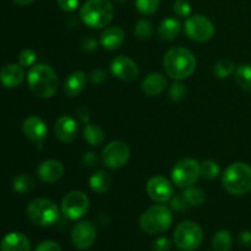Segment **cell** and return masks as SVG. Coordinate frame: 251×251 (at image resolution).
<instances>
[{
  "label": "cell",
  "instance_id": "40",
  "mask_svg": "<svg viewBox=\"0 0 251 251\" xmlns=\"http://www.w3.org/2000/svg\"><path fill=\"white\" fill-rule=\"evenodd\" d=\"M61 10L66 12L75 11L78 6V0H56Z\"/></svg>",
  "mask_w": 251,
  "mask_h": 251
},
{
  "label": "cell",
  "instance_id": "25",
  "mask_svg": "<svg viewBox=\"0 0 251 251\" xmlns=\"http://www.w3.org/2000/svg\"><path fill=\"white\" fill-rule=\"evenodd\" d=\"M83 137L91 146H98L104 141V131L100 125L87 124L83 127Z\"/></svg>",
  "mask_w": 251,
  "mask_h": 251
},
{
  "label": "cell",
  "instance_id": "16",
  "mask_svg": "<svg viewBox=\"0 0 251 251\" xmlns=\"http://www.w3.org/2000/svg\"><path fill=\"white\" fill-rule=\"evenodd\" d=\"M54 131H55L56 139L60 140L61 142H65V144L71 142L75 140L76 135H77V123L74 118L69 117V115H61L55 122Z\"/></svg>",
  "mask_w": 251,
  "mask_h": 251
},
{
  "label": "cell",
  "instance_id": "6",
  "mask_svg": "<svg viewBox=\"0 0 251 251\" xmlns=\"http://www.w3.org/2000/svg\"><path fill=\"white\" fill-rule=\"evenodd\" d=\"M27 216L34 225L48 227L59 220L58 206L48 199H33L27 206Z\"/></svg>",
  "mask_w": 251,
  "mask_h": 251
},
{
  "label": "cell",
  "instance_id": "38",
  "mask_svg": "<svg viewBox=\"0 0 251 251\" xmlns=\"http://www.w3.org/2000/svg\"><path fill=\"white\" fill-rule=\"evenodd\" d=\"M34 251H61L60 245L53 240H43L37 245Z\"/></svg>",
  "mask_w": 251,
  "mask_h": 251
},
{
  "label": "cell",
  "instance_id": "14",
  "mask_svg": "<svg viewBox=\"0 0 251 251\" xmlns=\"http://www.w3.org/2000/svg\"><path fill=\"white\" fill-rule=\"evenodd\" d=\"M110 70L115 77L123 81H132L139 76V66L129 56H115L110 64Z\"/></svg>",
  "mask_w": 251,
  "mask_h": 251
},
{
  "label": "cell",
  "instance_id": "7",
  "mask_svg": "<svg viewBox=\"0 0 251 251\" xmlns=\"http://www.w3.org/2000/svg\"><path fill=\"white\" fill-rule=\"evenodd\" d=\"M174 243L181 251H194L200 248L203 240V232L198 223L184 221L174 230Z\"/></svg>",
  "mask_w": 251,
  "mask_h": 251
},
{
  "label": "cell",
  "instance_id": "2",
  "mask_svg": "<svg viewBox=\"0 0 251 251\" xmlns=\"http://www.w3.org/2000/svg\"><path fill=\"white\" fill-rule=\"evenodd\" d=\"M27 83L36 96L41 98H51L58 91L59 80L55 71L50 66L37 64L29 69Z\"/></svg>",
  "mask_w": 251,
  "mask_h": 251
},
{
  "label": "cell",
  "instance_id": "1",
  "mask_svg": "<svg viewBox=\"0 0 251 251\" xmlns=\"http://www.w3.org/2000/svg\"><path fill=\"white\" fill-rule=\"evenodd\" d=\"M163 66L168 76L176 80H184L193 75L196 69L195 55L189 49L176 47L164 54Z\"/></svg>",
  "mask_w": 251,
  "mask_h": 251
},
{
  "label": "cell",
  "instance_id": "13",
  "mask_svg": "<svg viewBox=\"0 0 251 251\" xmlns=\"http://www.w3.org/2000/svg\"><path fill=\"white\" fill-rule=\"evenodd\" d=\"M147 194L153 201L159 203H164L172 200L173 198V185L167 178L162 176H154L147 181L146 185Z\"/></svg>",
  "mask_w": 251,
  "mask_h": 251
},
{
  "label": "cell",
  "instance_id": "42",
  "mask_svg": "<svg viewBox=\"0 0 251 251\" xmlns=\"http://www.w3.org/2000/svg\"><path fill=\"white\" fill-rule=\"evenodd\" d=\"M91 77H92L93 82L100 85V83H103L105 80H107V73L103 70H97L92 74V76H91Z\"/></svg>",
  "mask_w": 251,
  "mask_h": 251
},
{
  "label": "cell",
  "instance_id": "35",
  "mask_svg": "<svg viewBox=\"0 0 251 251\" xmlns=\"http://www.w3.org/2000/svg\"><path fill=\"white\" fill-rule=\"evenodd\" d=\"M37 60V54L32 49H24L19 55V63L24 68L32 66Z\"/></svg>",
  "mask_w": 251,
  "mask_h": 251
},
{
  "label": "cell",
  "instance_id": "36",
  "mask_svg": "<svg viewBox=\"0 0 251 251\" xmlns=\"http://www.w3.org/2000/svg\"><path fill=\"white\" fill-rule=\"evenodd\" d=\"M173 10L178 16L189 17L191 14V5L188 0H176L173 5Z\"/></svg>",
  "mask_w": 251,
  "mask_h": 251
},
{
  "label": "cell",
  "instance_id": "17",
  "mask_svg": "<svg viewBox=\"0 0 251 251\" xmlns=\"http://www.w3.org/2000/svg\"><path fill=\"white\" fill-rule=\"evenodd\" d=\"M37 174L43 183L54 184L63 176L64 166L56 159H47L39 164Z\"/></svg>",
  "mask_w": 251,
  "mask_h": 251
},
{
  "label": "cell",
  "instance_id": "33",
  "mask_svg": "<svg viewBox=\"0 0 251 251\" xmlns=\"http://www.w3.org/2000/svg\"><path fill=\"white\" fill-rule=\"evenodd\" d=\"M221 168L215 161H211V159H207V161H203L202 163H200V173L201 176H205L207 179H213L220 174Z\"/></svg>",
  "mask_w": 251,
  "mask_h": 251
},
{
  "label": "cell",
  "instance_id": "8",
  "mask_svg": "<svg viewBox=\"0 0 251 251\" xmlns=\"http://www.w3.org/2000/svg\"><path fill=\"white\" fill-rule=\"evenodd\" d=\"M201 176L200 163L195 159L184 158L176 162L172 171V179L178 188L193 186Z\"/></svg>",
  "mask_w": 251,
  "mask_h": 251
},
{
  "label": "cell",
  "instance_id": "45",
  "mask_svg": "<svg viewBox=\"0 0 251 251\" xmlns=\"http://www.w3.org/2000/svg\"><path fill=\"white\" fill-rule=\"evenodd\" d=\"M77 114L78 118H80L83 123H87L88 119H90V113H88L87 108H85V113H82V108H80V109L77 110Z\"/></svg>",
  "mask_w": 251,
  "mask_h": 251
},
{
  "label": "cell",
  "instance_id": "20",
  "mask_svg": "<svg viewBox=\"0 0 251 251\" xmlns=\"http://www.w3.org/2000/svg\"><path fill=\"white\" fill-rule=\"evenodd\" d=\"M142 91L150 97L159 96L167 87V78L161 73H151L142 81Z\"/></svg>",
  "mask_w": 251,
  "mask_h": 251
},
{
  "label": "cell",
  "instance_id": "32",
  "mask_svg": "<svg viewBox=\"0 0 251 251\" xmlns=\"http://www.w3.org/2000/svg\"><path fill=\"white\" fill-rule=\"evenodd\" d=\"M135 34L139 39H149L153 34V26L149 20H140L135 25Z\"/></svg>",
  "mask_w": 251,
  "mask_h": 251
},
{
  "label": "cell",
  "instance_id": "9",
  "mask_svg": "<svg viewBox=\"0 0 251 251\" xmlns=\"http://www.w3.org/2000/svg\"><path fill=\"white\" fill-rule=\"evenodd\" d=\"M90 208V199L85 193L74 190L66 194L61 201V211L69 220H80Z\"/></svg>",
  "mask_w": 251,
  "mask_h": 251
},
{
  "label": "cell",
  "instance_id": "3",
  "mask_svg": "<svg viewBox=\"0 0 251 251\" xmlns=\"http://www.w3.org/2000/svg\"><path fill=\"white\" fill-rule=\"evenodd\" d=\"M80 17L91 28H103L112 22L114 6L109 0H87L81 7Z\"/></svg>",
  "mask_w": 251,
  "mask_h": 251
},
{
  "label": "cell",
  "instance_id": "39",
  "mask_svg": "<svg viewBox=\"0 0 251 251\" xmlns=\"http://www.w3.org/2000/svg\"><path fill=\"white\" fill-rule=\"evenodd\" d=\"M172 248V242L166 237H159L153 242V251H169Z\"/></svg>",
  "mask_w": 251,
  "mask_h": 251
},
{
  "label": "cell",
  "instance_id": "31",
  "mask_svg": "<svg viewBox=\"0 0 251 251\" xmlns=\"http://www.w3.org/2000/svg\"><path fill=\"white\" fill-rule=\"evenodd\" d=\"M161 0H135V5L142 15H152L158 10Z\"/></svg>",
  "mask_w": 251,
  "mask_h": 251
},
{
  "label": "cell",
  "instance_id": "10",
  "mask_svg": "<svg viewBox=\"0 0 251 251\" xmlns=\"http://www.w3.org/2000/svg\"><path fill=\"white\" fill-rule=\"evenodd\" d=\"M185 32L195 42H207L215 34V25L202 15H193L185 21Z\"/></svg>",
  "mask_w": 251,
  "mask_h": 251
},
{
  "label": "cell",
  "instance_id": "24",
  "mask_svg": "<svg viewBox=\"0 0 251 251\" xmlns=\"http://www.w3.org/2000/svg\"><path fill=\"white\" fill-rule=\"evenodd\" d=\"M112 185V178L104 171H97L91 176L90 186L95 193L104 194Z\"/></svg>",
  "mask_w": 251,
  "mask_h": 251
},
{
  "label": "cell",
  "instance_id": "46",
  "mask_svg": "<svg viewBox=\"0 0 251 251\" xmlns=\"http://www.w3.org/2000/svg\"><path fill=\"white\" fill-rule=\"evenodd\" d=\"M17 5H21V6H25V5H29L31 2H33L34 0H14Z\"/></svg>",
  "mask_w": 251,
  "mask_h": 251
},
{
  "label": "cell",
  "instance_id": "28",
  "mask_svg": "<svg viewBox=\"0 0 251 251\" xmlns=\"http://www.w3.org/2000/svg\"><path fill=\"white\" fill-rule=\"evenodd\" d=\"M183 195L190 206H201L206 200L205 191L200 188H196V186L186 188Z\"/></svg>",
  "mask_w": 251,
  "mask_h": 251
},
{
  "label": "cell",
  "instance_id": "4",
  "mask_svg": "<svg viewBox=\"0 0 251 251\" xmlns=\"http://www.w3.org/2000/svg\"><path fill=\"white\" fill-rule=\"evenodd\" d=\"M222 183L232 195H245L251 190V167L244 162L232 163L223 173Z\"/></svg>",
  "mask_w": 251,
  "mask_h": 251
},
{
  "label": "cell",
  "instance_id": "19",
  "mask_svg": "<svg viewBox=\"0 0 251 251\" xmlns=\"http://www.w3.org/2000/svg\"><path fill=\"white\" fill-rule=\"evenodd\" d=\"M1 251H31L28 238L19 232H12L5 235L0 243Z\"/></svg>",
  "mask_w": 251,
  "mask_h": 251
},
{
  "label": "cell",
  "instance_id": "5",
  "mask_svg": "<svg viewBox=\"0 0 251 251\" xmlns=\"http://www.w3.org/2000/svg\"><path fill=\"white\" fill-rule=\"evenodd\" d=\"M173 215L166 205L157 203L145 211L140 217V227L145 233L151 235L162 234L171 228Z\"/></svg>",
  "mask_w": 251,
  "mask_h": 251
},
{
  "label": "cell",
  "instance_id": "18",
  "mask_svg": "<svg viewBox=\"0 0 251 251\" xmlns=\"http://www.w3.org/2000/svg\"><path fill=\"white\" fill-rule=\"evenodd\" d=\"M25 77L24 66L20 64H9L0 70V82L7 88L17 87Z\"/></svg>",
  "mask_w": 251,
  "mask_h": 251
},
{
  "label": "cell",
  "instance_id": "29",
  "mask_svg": "<svg viewBox=\"0 0 251 251\" xmlns=\"http://www.w3.org/2000/svg\"><path fill=\"white\" fill-rule=\"evenodd\" d=\"M235 80L240 87L251 92V65H240L235 71Z\"/></svg>",
  "mask_w": 251,
  "mask_h": 251
},
{
  "label": "cell",
  "instance_id": "30",
  "mask_svg": "<svg viewBox=\"0 0 251 251\" xmlns=\"http://www.w3.org/2000/svg\"><path fill=\"white\" fill-rule=\"evenodd\" d=\"M235 65L229 59H221L213 66V74L218 78H227L234 73Z\"/></svg>",
  "mask_w": 251,
  "mask_h": 251
},
{
  "label": "cell",
  "instance_id": "27",
  "mask_svg": "<svg viewBox=\"0 0 251 251\" xmlns=\"http://www.w3.org/2000/svg\"><path fill=\"white\" fill-rule=\"evenodd\" d=\"M12 188L16 193L26 194L33 190L34 180L28 174H19L12 181Z\"/></svg>",
  "mask_w": 251,
  "mask_h": 251
},
{
  "label": "cell",
  "instance_id": "15",
  "mask_svg": "<svg viewBox=\"0 0 251 251\" xmlns=\"http://www.w3.org/2000/svg\"><path fill=\"white\" fill-rule=\"evenodd\" d=\"M22 131H24L25 136L31 141L41 142L48 135V127L43 119L37 115H31L25 119L24 124H22Z\"/></svg>",
  "mask_w": 251,
  "mask_h": 251
},
{
  "label": "cell",
  "instance_id": "11",
  "mask_svg": "<svg viewBox=\"0 0 251 251\" xmlns=\"http://www.w3.org/2000/svg\"><path fill=\"white\" fill-rule=\"evenodd\" d=\"M130 158V149L125 142L112 141L103 149L102 161L108 168L119 169L127 163Z\"/></svg>",
  "mask_w": 251,
  "mask_h": 251
},
{
  "label": "cell",
  "instance_id": "22",
  "mask_svg": "<svg viewBox=\"0 0 251 251\" xmlns=\"http://www.w3.org/2000/svg\"><path fill=\"white\" fill-rule=\"evenodd\" d=\"M86 82H87V76L83 71H74L65 80L64 92L69 97H76L85 90Z\"/></svg>",
  "mask_w": 251,
  "mask_h": 251
},
{
  "label": "cell",
  "instance_id": "43",
  "mask_svg": "<svg viewBox=\"0 0 251 251\" xmlns=\"http://www.w3.org/2000/svg\"><path fill=\"white\" fill-rule=\"evenodd\" d=\"M83 47H85L86 50H88V51L95 50L96 47H97V42L92 38H87L85 42H83Z\"/></svg>",
  "mask_w": 251,
  "mask_h": 251
},
{
  "label": "cell",
  "instance_id": "47",
  "mask_svg": "<svg viewBox=\"0 0 251 251\" xmlns=\"http://www.w3.org/2000/svg\"><path fill=\"white\" fill-rule=\"evenodd\" d=\"M115 1H118V2H125V1H126V0H115Z\"/></svg>",
  "mask_w": 251,
  "mask_h": 251
},
{
  "label": "cell",
  "instance_id": "41",
  "mask_svg": "<svg viewBox=\"0 0 251 251\" xmlns=\"http://www.w3.org/2000/svg\"><path fill=\"white\" fill-rule=\"evenodd\" d=\"M97 156H96V153H93V152H87V153L83 154L82 157V163L87 167H93L97 163Z\"/></svg>",
  "mask_w": 251,
  "mask_h": 251
},
{
  "label": "cell",
  "instance_id": "26",
  "mask_svg": "<svg viewBox=\"0 0 251 251\" xmlns=\"http://www.w3.org/2000/svg\"><path fill=\"white\" fill-rule=\"evenodd\" d=\"M232 244V234L226 229L218 230L212 239L213 251H230Z\"/></svg>",
  "mask_w": 251,
  "mask_h": 251
},
{
  "label": "cell",
  "instance_id": "12",
  "mask_svg": "<svg viewBox=\"0 0 251 251\" xmlns=\"http://www.w3.org/2000/svg\"><path fill=\"white\" fill-rule=\"evenodd\" d=\"M96 239H97V229L95 225L88 221L78 222L71 230V242L74 247L80 250H86L92 247Z\"/></svg>",
  "mask_w": 251,
  "mask_h": 251
},
{
  "label": "cell",
  "instance_id": "21",
  "mask_svg": "<svg viewBox=\"0 0 251 251\" xmlns=\"http://www.w3.org/2000/svg\"><path fill=\"white\" fill-rule=\"evenodd\" d=\"M125 33L120 27L112 26L105 28L100 34V44L107 50H117L123 46Z\"/></svg>",
  "mask_w": 251,
  "mask_h": 251
},
{
  "label": "cell",
  "instance_id": "44",
  "mask_svg": "<svg viewBox=\"0 0 251 251\" xmlns=\"http://www.w3.org/2000/svg\"><path fill=\"white\" fill-rule=\"evenodd\" d=\"M240 242L244 245H250L251 244V233L250 232H244L240 235Z\"/></svg>",
  "mask_w": 251,
  "mask_h": 251
},
{
  "label": "cell",
  "instance_id": "37",
  "mask_svg": "<svg viewBox=\"0 0 251 251\" xmlns=\"http://www.w3.org/2000/svg\"><path fill=\"white\" fill-rule=\"evenodd\" d=\"M171 206L173 210L178 211V212H181V211H185L189 208V202L186 201V199L184 198V195L180 196H176L174 199H172L171 201Z\"/></svg>",
  "mask_w": 251,
  "mask_h": 251
},
{
  "label": "cell",
  "instance_id": "23",
  "mask_svg": "<svg viewBox=\"0 0 251 251\" xmlns=\"http://www.w3.org/2000/svg\"><path fill=\"white\" fill-rule=\"evenodd\" d=\"M181 31V25L174 17H167L162 21L158 27V36L162 41H173L179 36Z\"/></svg>",
  "mask_w": 251,
  "mask_h": 251
},
{
  "label": "cell",
  "instance_id": "34",
  "mask_svg": "<svg viewBox=\"0 0 251 251\" xmlns=\"http://www.w3.org/2000/svg\"><path fill=\"white\" fill-rule=\"evenodd\" d=\"M186 96V87L180 82H176L172 85L171 90H169V97L174 102H180L185 98Z\"/></svg>",
  "mask_w": 251,
  "mask_h": 251
}]
</instances>
